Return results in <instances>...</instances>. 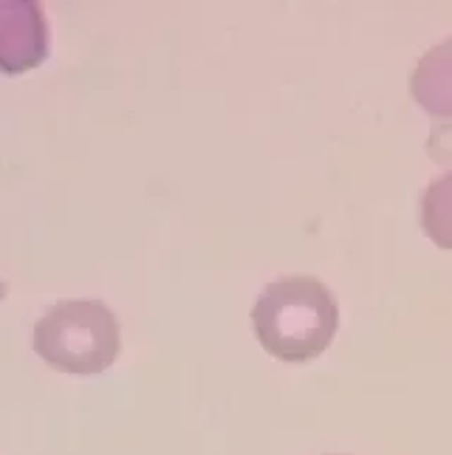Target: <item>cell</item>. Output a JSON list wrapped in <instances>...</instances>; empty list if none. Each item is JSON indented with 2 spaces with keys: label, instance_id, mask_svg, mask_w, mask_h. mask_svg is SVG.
I'll list each match as a JSON object with an SVG mask.
<instances>
[{
  "label": "cell",
  "instance_id": "obj_1",
  "mask_svg": "<svg viewBox=\"0 0 452 455\" xmlns=\"http://www.w3.org/2000/svg\"><path fill=\"white\" fill-rule=\"evenodd\" d=\"M252 328L266 354L280 363L303 365L334 342L339 308L331 289L317 277H280L258 294Z\"/></svg>",
  "mask_w": 452,
  "mask_h": 455
},
{
  "label": "cell",
  "instance_id": "obj_2",
  "mask_svg": "<svg viewBox=\"0 0 452 455\" xmlns=\"http://www.w3.org/2000/svg\"><path fill=\"white\" fill-rule=\"evenodd\" d=\"M31 345L49 368L93 376L116 363L122 328L102 300H59L40 314Z\"/></svg>",
  "mask_w": 452,
  "mask_h": 455
},
{
  "label": "cell",
  "instance_id": "obj_3",
  "mask_svg": "<svg viewBox=\"0 0 452 455\" xmlns=\"http://www.w3.org/2000/svg\"><path fill=\"white\" fill-rule=\"evenodd\" d=\"M52 28L37 0H0V74L18 76L49 57Z\"/></svg>",
  "mask_w": 452,
  "mask_h": 455
},
{
  "label": "cell",
  "instance_id": "obj_4",
  "mask_svg": "<svg viewBox=\"0 0 452 455\" xmlns=\"http://www.w3.org/2000/svg\"><path fill=\"white\" fill-rule=\"evenodd\" d=\"M413 100L435 119H452V37L432 45L410 76Z\"/></svg>",
  "mask_w": 452,
  "mask_h": 455
},
{
  "label": "cell",
  "instance_id": "obj_5",
  "mask_svg": "<svg viewBox=\"0 0 452 455\" xmlns=\"http://www.w3.org/2000/svg\"><path fill=\"white\" fill-rule=\"evenodd\" d=\"M422 227L427 238L452 252V170L432 179L422 196Z\"/></svg>",
  "mask_w": 452,
  "mask_h": 455
},
{
  "label": "cell",
  "instance_id": "obj_6",
  "mask_svg": "<svg viewBox=\"0 0 452 455\" xmlns=\"http://www.w3.org/2000/svg\"><path fill=\"white\" fill-rule=\"evenodd\" d=\"M6 291H9V286L4 283V280H0V303H4V297H6Z\"/></svg>",
  "mask_w": 452,
  "mask_h": 455
}]
</instances>
